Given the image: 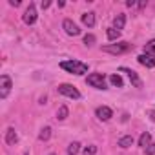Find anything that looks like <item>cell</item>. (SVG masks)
Segmentation results:
<instances>
[{
    "label": "cell",
    "mask_w": 155,
    "mask_h": 155,
    "mask_svg": "<svg viewBox=\"0 0 155 155\" xmlns=\"http://www.w3.org/2000/svg\"><path fill=\"white\" fill-rule=\"evenodd\" d=\"M124 24H126V15H124V13H119V15L113 18V28H115L117 31H120V29H124Z\"/></svg>",
    "instance_id": "cell-12"
},
{
    "label": "cell",
    "mask_w": 155,
    "mask_h": 155,
    "mask_svg": "<svg viewBox=\"0 0 155 155\" xmlns=\"http://www.w3.org/2000/svg\"><path fill=\"white\" fill-rule=\"evenodd\" d=\"M86 82L95 90H106V77L102 73H90L86 77Z\"/></svg>",
    "instance_id": "cell-3"
},
{
    "label": "cell",
    "mask_w": 155,
    "mask_h": 155,
    "mask_svg": "<svg viewBox=\"0 0 155 155\" xmlns=\"http://www.w3.org/2000/svg\"><path fill=\"white\" fill-rule=\"evenodd\" d=\"M68 113H69V111H68V106H60L58 111H57V119H58V120H64V119L68 117Z\"/></svg>",
    "instance_id": "cell-21"
},
{
    "label": "cell",
    "mask_w": 155,
    "mask_h": 155,
    "mask_svg": "<svg viewBox=\"0 0 155 155\" xmlns=\"http://www.w3.org/2000/svg\"><path fill=\"white\" fill-rule=\"evenodd\" d=\"M62 28H64V31H66L69 37H77V35H81V29H79V26H77L73 20H69V18H66V20L62 22Z\"/></svg>",
    "instance_id": "cell-7"
},
{
    "label": "cell",
    "mask_w": 155,
    "mask_h": 155,
    "mask_svg": "<svg viewBox=\"0 0 155 155\" xmlns=\"http://www.w3.org/2000/svg\"><path fill=\"white\" fill-rule=\"evenodd\" d=\"M9 4H11V6H15V8H17V6H20V0H9Z\"/></svg>",
    "instance_id": "cell-27"
},
{
    "label": "cell",
    "mask_w": 155,
    "mask_h": 155,
    "mask_svg": "<svg viewBox=\"0 0 155 155\" xmlns=\"http://www.w3.org/2000/svg\"><path fill=\"white\" fill-rule=\"evenodd\" d=\"M37 8H35V4H29L28 6V9H26V13H24V22L28 24V26H33L35 22H37Z\"/></svg>",
    "instance_id": "cell-6"
},
{
    "label": "cell",
    "mask_w": 155,
    "mask_h": 155,
    "mask_svg": "<svg viewBox=\"0 0 155 155\" xmlns=\"http://www.w3.org/2000/svg\"><path fill=\"white\" fill-rule=\"evenodd\" d=\"M24 155H28V153H24Z\"/></svg>",
    "instance_id": "cell-30"
},
{
    "label": "cell",
    "mask_w": 155,
    "mask_h": 155,
    "mask_svg": "<svg viewBox=\"0 0 155 155\" xmlns=\"http://www.w3.org/2000/svg\"><path fill=\"white\" fill-rule=\"evenodd\" d=\"M144 151H146V155H155V144H150Z\"/></svg>",
    "instance_id": "cell-24"
},
{
    "label": "cell",
    "mask_w": 155,
    "mask_h": 155,
    "mask_svg": "<svg viewBox=\"0 0 155 155\" xmlns=\"http://www.w3.org/2000/svg\"><path fill=\"white\" fill-rule=\"evenodd\" d=\"M49 137H51V128H49V126L42 128V130H40V133H38V140L46 142V140H49Z\"/></svg>",
    "instance_id": "cell-16"
},
{
    "label": "cell",
    "mask_w": 155,
    "mask_h": 155,
    "mask_svg": "<svg viewBox=\"0 0 155 155\" xmlns=\"http://www.w3.org/2000/svg\"><path fill=\"white\" fill-rule=\"evenodd\" d=\"M49 155H57V153H49Z\"/></svg>",
    "instance_id": "cell-29"
},
{
    "label": "cell",
    "mask_w": 155,
    "mask_h": 155,
    "mask_svg": "<svg viewBox=\"0 0 155 155\" xmlns=\"http://www.w3.org/2000/svg\"><path fill=\"white\" fill-rule=\"evenodd\" d=\"M106 37H108V40H111V42H115L119 37H120V31H117L115 28H110L108 31H106Z\"/></svg>",
    "instance_id": "cell-19"
},
{
    "label": "cell",
    "mask_w": 155,
    "mask_h": 155,
    "mask_svg": "<svg viewBox=\"0 0 155 155\" xmlns=\"http://www.w3.org/2000/svg\"><path fill=\"white\" fill-rule=\"evenodd\" d=\"M11 88H13V84H11V79H9L8 75H2V77H0V97H2V99H6V97L9 95Z\"/></svg>",
    "instance_id": "cell-5"
},
{
    "label": "cell",
    "mask_w": 155,
    "mask_h": 155,
    "mask_svg": "<svg viewBox=\"0 0 155 155\" xmlns=\"http://www.w3.org/2000/svg\"><path fill=\"white\" fill-rule=\"evenodd\" d=\"M51 6V2H49V0H46V2H42V9H48Z\"/></svg>",
    "instance_id": "cell-26"
},
{
    "label": "cell",
    "mask_w": 155,
    "mask_h": 155,
    "mask_svg": "<svg viewBox=\"0 0 155 155\" xmlns=\"http://www.w3.org/2000/svg\"><path fill=\"white\" fill-rule=\"evenodd\" d=\"M148 117L155 122V110H148Z\"/></svg>",
    "instance_id": "cell-25"
},
{
    "label": "cell",
    "mask_w": 155,
    "mask_h": 155,
    "mask_svg": "<svg viewBox=\"0 0 155 155\" xmlns=\"http://www.w3.org/2000/svg\"><path fill=\"white\" fill-rule=\"evenodd\" d=\"M126 6H128V8H131V6H135V0H128V2H126Z\"/></svg>",
    "instance_id": "cell-28"
},
{
    "label": "cell",
    "mask_w": 155,
    "mask_h": 155,
    "mask_svg": "<svg viewBox=\"0 0 155 155\" xmlns=\"http://www.w3.org/2000/svg\"><path fill=\"white\" fill-rule=\"evenodd\" d=\"M79 150H81V144L79 142H71L68 146V155H77V153H79Z\"/></svg>",
    "instance_id": "cell-20"
},
{
    "label": "cell",
    "mask_w": 155,
    "mask_h": 155,
    "mask_svg": "<svg viewBox=\"0 0 155 155\" xmlns=\"http://www.w3.org/2000/svg\"><path fill=\"white\" fill-rule=\"evenodd\" d=\"M57 90H58V93L64 95V97H69V99H75V101L81 99V91L77 90L75 86H71V84H60Z\"/></svg>",
    "instance_id": "cell-4"
},
{
    "label": "cell",
    "mask_w": 155,
    "mask_h": 155,
    "mask_svg": "<svg viewBox=\"0 0 155 155\" xmlns=\"http://www.w3.org/2000/svg\"><path fill=\"white\" fill-rule=\"evenodd\" d=\"M84 44L86 46H93L95 44V35H86L84 37Z\"/></svg>",
    "instance_id": "cell-23"
},
{
    "label": "cell",
    "mask_w": 155,
    "mask_h": 155,
    "mask_svg": "<svg viewBox=\"0 0 155 155\" xmlns=\"http://www.w3.org/2000/svg\"><path fill=\"white\" fill-rule=\"evenodd\" d=\"M60 68L66 69L68 73H73V75H86L88 73V64H84L81 60H62Z\"/></svg>",
    "instance_id": "cell-1"
},
{
    "label": "cell",
    "mask_w": 155,
    "mask_h": 155,
    "mask_svg": "<svg viewBox=\"0 0 155 155\" xmlns=\"http://www.w3.org/2000/svg\"><path fill=\"white\" fill-rule=\"evenodd\" d=\"M110 82H111L113 86H117V88H122V86H124V81H122V77H120L119 73H115V75L110 77Z\"/></svg>",
    "instance_id": "cell-18"
},
{
    "label": "cell",
    "mask_w": 155,
    "mask_h": 155,
    "mask_svg": "<svg viewBox=\"0 0 155 155\" xmlns=\"http://www.w3.org/2000/svg\"><path fill=\"white\" fill-rule=\"evenodd\" d=\"M82 24L88 26V28H93V26H95V13H93V11L84 13V15H82Z\"/></svg>",
    "instance_id": "cell-13"
},
{
    "label": "cell",
    "mask_w": 155,
    "mask_h": 155,
    "mask_svg": "<svg viewBox=\"0 0 155 155\" xmlns=\"http://www.w3.org/2000/svg\"><path fill=\"white\" fill-rule=\"evenodd\" d=\"M131 144H133V137L131 135H124V137L119 139V146L120 148H130Z\"/></svg>",
    "instance_id": "cell-17"
},
{
    "label": "cell",
    "mask_w": 155,
    "mask_h": 155,
    "mask_svg": "<svg viewBox=\"0 0 155 155\" xmlns=\"http://www.w3.org/2000/svg\"><path fill=\"white\" fill-rule=\"evenodd\" d=\"M144 53L155 58V38H151L150 42H146V46H144Z\"/></svg>",
    "instance_id": "cell-15"
},
{
    "label": "cell",
    "mask_w": 155,
    "mask_h": 155,
    "mask_svg": "<svg viewBox=\"0 0 155 155\" xmlns=\"http://www.w3.org/2000/svg\"><path fill=\"white\" fill-rule=\"evenodd\" d=\"M137 60H139V64H142V66H146V68H155V58L153 57H150V55H146V53H142V55H139L137 57Z\"/></svg>",
    "instance_id": "cell-10"
},
{
    "label": "cell",
    "mask_w": 155,
    "mask_h": 155,
    "mask_svg": "<svg viewBox=\"0 0 155 155\" xmlns=\"http://www.w3.org/2000/svg\"><path fill=\"white\" fill-rule=\"evenodd\" d=\"M95 115H97V119H101V120H110V119L113 117V111H111V108H108V106H99V108L95 110Z\"/></svg>",
    "instance_id": "cell-9"
},
{
    "label": "cell",
    "mask_w": 155,
    "mask_h": 155,
    "mask_svg": "<svg viewBox=\"0 0 155 155\" xmlns=\"http://www.w3.org/2000/svg\"><path fill=\"white\" fill-rule=\"evenodd\" d=\"M82 153H84V155H95V153H97V146H95V144H91V146H86Z\"/></svg>",
    "instance_id": "cell-22"
},
{
    "label": "cell",
    "mask_w": 155,
    "mask_h": 155,
    "mask_svg": "<svg viewBox=\"0 0 155 155\" xmlns=\"http://www.w3.org/2000/svg\"><path fill=\"white\" fill-rule=\"evenodd\" d=\"M150 144H151V135H150V133H146V131H144V133H142V135H140V139H139V146H140V148H144V150H146V148H148V146H150Z\"/></svg>",
    "instance_id": "cell-14"
},
{
    "label": "cell",
    "mask_w": 155,
    "mask_h": 155,
    "mask_svg": "<svg viewBox=\"0 0 155 155\" xmlns=\"http://www.w3.org/2000/svg\"><path fill=\"white\" fill-rule=\"evenodd\" d=\"M120 71H124L126 75H128V79H130V82L135 86V88H142V81L139 79V75H137V71H133V69H130V68H120Z\"/></svg>",
    "instance_id": "cell-8"
},
{
    "label": "cell",
    "mask_w": 155,
    "mask_h": 155,
    "mask_svg": "<svg viewBox=\"0 0 155 155\" xmlns=\"http://www.w3.org/2000/svg\"><path fill=\"white\" fill-rule=\"evenodd\" d=\"M17 140H18V135H17L15 128H8V131H6V142H8L9 146H15Z\"/></svg>",
    "instance_id": "cell-11"
},
{
    "label": "cell",
    "mask_w": 155,
    "mask_h": 155,
    "mask_svg": "<svg viewBox=\"0 0 155 155\" xmlns=\"http://www.w3.org/2000/svg\"><path fill=\"white\" fill-rule=\"evenodd\" d=\"M133 46L128 44V42H115V44H108V46H102V51L104 53H111V55H122V53H128Z\"/></svg>",
    "instance_id": "cell-2"
}]
</instances>
